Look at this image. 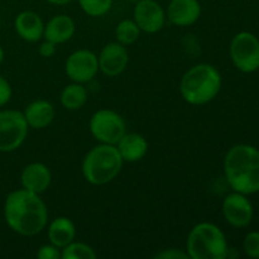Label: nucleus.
Masks as SVG:
<instances>
[{"label": "nucleus", "instance_id": "nucleus-2", "mask_svg": "<svg viewBox=\"0 0 259 259\" xmlns=\"http://www.w3.org/2000/svg\"><path fill=\"white\" fill-rule=\"evenodd\" d=\"M224 174L234 191L244 195L259 192V149L249 144H237L227 152Z\"/></svg>", "mask_w": 259, "mask_h": 259}, {"label": "nucleus", "instance_id": "nucleus-15", "mask_svg": "<svg viewBox=\"0 0 259 259\" xmlns=\"http://www.w3.org/2000/svg\"><path fill=\"white\" fill-rule=\"evenodd\" d=\"M14 28L17 34L27 42L34 43L43 38L45 23L37 13L24 10L15 17Z\"/></svg>", "mask_w": 259, "mask_h": 259}, {"label": "nucleus", "instance_id": "nucleus-5", "mask_svg": "<svg viewBox=\"0 0 259 259\" xmlns=\"http://www.w3.org/2000/svg\"><path fill=\"white\" fill-rule=\"evenodd\" d=\"M228 247L223 230L212 223L202 222L189 233L185 250L191 259H225Z\"/></svg>", "mask_w": 259, "mask_h": 259}, {"label": "nucleus", "instance_id": "nucleus-31", "mask_svg": "<svg viewBox=\"0 0 259 259\" xmlns=\"http://www.w3.org/2000/svg\"><path fill=\"white\" fill-rule=\"evenodd\" d=\"M129 2H137V0H129Z\"/></svg>", "mask_w": 259, "mask_h": 259}, {"label": "nucleus", "instance_id": "nucleus-28", "mask_svg": "<svg viewBox=\"0 0 259 259\" xmlns=\"http://www.w3.org/2000/svg\"><path fill=\"white\" fill-rule=\"evenodd\" d=\"M56 46L57 45H55V43L45 39V42L40 43L39 48H38V52H39V55L42 56V57L50 58L56 53Z\"/></svg>", "mask_w": 259, "mask_h": 259}, {"label": "nucleus", "instance_id": "nucleus-4", "mask_svg": "<svg viewBox=\"0 0 259 259\" xmlns=\"http://www.w3.org/2000/svg\"><path fill=\"white\" fill-rule=\"evenodd\" d=\"M123 163L116 146L100 143L91 148L83 158V179L95 186L106 185L120 174Z\"/></svg>", "mask_w": 259, "mask_h": 259}, {"label": "nucleus", "instance_id": "nucleus-24", "mask_svg": "<svg viewBox=\"0 0 259 259\" xmlns=\"http://www.w3.org/2000/svg\"><path fill=\"white\" fill-rule=\"evenodd\" d=\"M243 250L248 257L259 259V232H250L245 235Z\"/></svg>", "mask_w": 259, "mask_h": 259}, {"label": "nucleus", "instance_id": "nucleus-7", "mask_svg": "<svg viewBox=\"0 0 259 259\" xmlns=\"http://www.w3.org/2000/svg\"><path fill=\"white\" fill-rule=\"evenodd\" d=\"M90 132L99 143L115 146L126 133V125L121 115L110 109L95 111L90 119Z\"/></svg>", "mask_w": 259, "mask_h": 259}, {"label": "nucleus", "instance_id": "nucleus-9", "mask_svg": "<svg viewBox=\"0 0 259 259\" xmlns=\"http://www.w3.org/2000/svg\"><path fill=\"white\" fill-rule=\"evenodd\" d=\"M65 72L72 82H90L99 72L98 56L89 50L75 51L66 60Z\"/></svg>", "mask_w": 259, "mask_h": 259}, {"label": "nucleus", "instance_id": "nucleus-29", "mask_svg": "<svg viewBox=\"0 0 259 259\" xmlns=\"http://www.w3.org/2000/svg\"><path fill=\"white\" fill-rule=\"evenodd\" d=\"M47 2L53 5H66L68 4V3L72 2V0H47Z\"/></svg>", "mask_w": 259, "mask_h": 259}, {"label": "nucleus", "instance_id": "nucleus-11", "mask_svg": "<svg viewBox=\"0 0 259 259\" xmlns=\"http://www.w3.org/2000/svg\"><path fill=\"white\" fill-rule=\"evenodd\" d=\"M133 20L141 32L153 34L163 28L166 13L156 0H137L133 10Z\"/></svg>", "mask_w": 259, "mask_h": 259}, {"label": "nucleus", "instance_id": "nucleus-18", "mask_svg": "<svg viewBox=\"0 0 259 259\" xmlns=\"http://www.w3.org/2000/svg\"><path fill=\"white\" fill-rule=\"evenodd\" d=\"M124 162L141 161L148 152V142L139 133H125L115 144Z\"/></svg>", "mask_w": 259, "mask_h": 259}, {"label": "nucleus", "instance_id": "nucleus-22", "mask_svg": "<svg viewBox=\"0 0 259 259\" xmlns=\"http://www.w3.org/2000/svg\"><path fill=\"white\" fill-rule=\"evenodd\" d=\"M95 250L89 244L81 242H71L61 249V259H95Z\"/></svg>", "mask_w": 259, "mask_h": 259}, {"label": "nucleus", "instance_id": "nucleus-20", "mask_svg": "<svg viewBox=\"0 0 259 259\" xmlns=\"http://www.w3.org/2000/svg\"><path fill=\"white\" fill-rule=\"evenodd\" d=\"M88 101V90L82 83L73 82L65 86L61 93V104L67 110H78Z\"/></svg>", "mask_w": 259, "mask_h": 259}, {"label": "nucleus", "instance_id": "nucleus-14", "mask_svg": "<svg viewBox=\"0 0 259 259\" xmlns=\"http://www.w3.org/2000/svg\"><path fill=\"white\" fill-rule=\"evenodd\" d=\"M201 15L199 0H171L167 7L169 22L177 27H189L196 23Z\"/></svg>", "mask_w": 259, "mask_h": 259}, {"label": "nucleus", "instance_id": "nucleus-17", "mask_svg": "<svg viewBox=\"0 0 259 259\" xmlns=\"http://www.w3.org/2000/svg\"><path fill=\"white\" fill-rule=\"evenodd\" d=\"M23 115L29 128L45 129L55 119V106L50 101L39 99L28 104L23 111Z\"/></svg>", "mask_w": 259, "mask_h": 259}, {"label": "nucleus", "instance_id": "nucleus-8", "mask_svg": "<svg viewBox=\"0 0 259 259\" xmlns=\"http://www.w3.org/2000/svg\"><path fill=\"white\" fill-rule=\"evenodd\" d=\"M28 124L23 111L0 110V152H13L24 143Z\"/></svg>", "mask_w": 259, "mask_h": 259}, {"label": "nucleus", "instance_id": "nucleus-19", "mask_svg": "<svg viewBox=\"0 0 259 259\" xmlns=\"http://www.w3.org/2000/svg\"><path fill=\"white\" fill-rule=\"evenodd\" d=\"M47 237L51 244L60 249L65 248L75 240L76 227L71 219L66 217H58L50 223L47 229Z\"/></svg>", "mask_w": 259, "mask_h": 259}, {"label": "nucleus", "instance_id": "nucleus-6", "mask_svg": "<svg viewBox=\"0 0 259 259\" xmlns=\"http://www.w3.org/2000/svg\"><path fill=\"white\" fill-rule=\"evenodd\" d=\"M233 65L244 73L259 70V39L250 32H240L233 37L229 47Z\"/></svg>", "mask_w": 259, "mask_h": 259}, {"label": "nucleus", "instance_id": "nucleus-30", "mask_svg": "<svg viewBox=\"0 0 259 259\" xmlns=\"http://www.w3.org/2000/svg\"><path fill=\"white\" fill-rule=\"evenodd\" d=\"M3 60H4V51H3L2 46H0V65L3 63Z\"/></svg>", "mask_w": 259, "mask_h": 259}, {"label": "nucleus", "instance_id": "nucleus-16", "mask_svg": "<svg viewBox=\"0 0 259 259\" xmlns=\"http://www.w3.org/2000/svg\"><path fill=\"white\" fill-rule=\"evenodd\" d=\"M76 30L75 22L66 14H58L51 18L45 24L43 38L55 45L66 43L73 37Z\"/></svg>", "mask_w": 259, "mask_h": 259}, {"label": "nucleus", "instance_id": "nucleus-10", "mask_svg": "<svg viewBox=\"0 0 259 259\" xmlns=\"http://www.w3.org/2000/svg\"><path fill=\"white\" fill-rule=\"evenodd\" d=\"M223 215L228 224L234 228H245L252 223L254 210L247 195L232 192L227 195L223 201Z\"/></svg>", "mask_w": 259, "mask_h": 259}, {"label": "nucleus", "instance_id": "nucleus-13", "mask_svg": "<svg viewBox=\"0 0 259 259\" xmlns=\"http://www.w3.org/2000/svg\"><path fill=\"white\" fill-rule=\"evenodd\" d=\"M20 184L23 189L34 194H43L52 184V174L48 166L40 162H33L23 168L20 175Z\"/></svg>", "mask_w": 259, "mask_h": 259}, {"label": "nucleus", "instance_id": "nucleus-3", "mask_svg": "<svg viewBox=\"0 0 259 259\" xmlns=\"http://www.w3.org/2000/svg\"><path fill=\"white\" fill-rule=\"evenodd\" d=\"M222 75L209 63H199L187 70L180 82V93L191 105H205L217 98L222 89Z\"/></svg>", "mask_w": 259, "mask_h": 259}, {"label": "nucleus", "instance_id": "nucleus-21", "mask_svg": "<svg viewBox=\"0 0 259 259\" xmlns=\"http://www.w3.org/2000/svg\"><path fill=\"white\" fill-rule=\"evenodd\" d=\"M141 35V29L133 19H123L115 28L116 42L123 46L133 45Z\"/></svg>", "mask_w": 259, "mask_h": 259}, {"label": "nucleus", "instance_id": "nucleus-1", "mask_svg": "<svg viewBox=\"0 0 259 259\" xmlns=\"http://www.w3.org/2000/svg\"><path fill=\"white\" fill-rule=\"evenodd\" d=\"M4 218L13 232L33 237L47 227L48 209L39 195L22 187L10 192L5 199Z\"/></svg>", "mask_w": 259, "mask_h": 259}, {"label": "nucleus", "instance_id": "nucleus-25", "mask_svg": "<svg viewBox=\"0 0 259 259\" xmlns=\"http://www.w3.org/2000/svg\"><path fill=\"white\" fill-rule=\"evenodd\" d=\"M38 259H60L61 249L53 244H45L38 249L37 252Z\"/></svg>", "mask_w": 259, "mask_h": 259}, {"label": "nucleus", "instance_id": "nucleus-27", "mask_svg": "<svg viewBox=\"0 0 259 259\" xmlns=\"http://www.w3.org/2000/svg\"><path fill=\"white\" fill-rule=\"evenodd\" d=\"M10 98H12V86L3 76H0V108L7 105Z\"/></svg>", "mask_w": 259, "mask_h": 259}, {"label": "nucleus", "instance_id": "nucleus-23", "mask_svg": "<svg viewBox=\"0 0 259 259\" xmlns=\"http://www.w3.org/2000/svg\"><path fill=\"white\" fill-rule=\"evenodd\" d=\"M81 9L89 17H103L110 10L113 0H77Z\"/></svg>", "mask_w": 259, "mask_h": 259}, {"label": "nucleus", "instance_id": "nucleus-26", "mask_svg": "<svg viewBox=\"0 0 259 259\" xmlns=\"http://www.w3.org/2000/svg\"><path fill=\"white\" fill-rule=\"evenodd\" d=\"M156 259H190L186 250L171 248V249H163L154 255Z\"/></svg>", "mask_w": 259, "mask_h": 259}, {"label": "nucleus", "instance_id": "nucleus-12", "mask_svg": "<svg viewBox=\"0 0 259 259\" xmlns=\"http://www.w3.org/2000/svg\"><path fill=\"white\" fill-rule=\"evenodd\" d=\"M99 60V70L109 77L120 75L129 63V53L125 46L119 42H111L104 46Z\"/></svg>", "mask_w": 259, "mask_h": 259}]
</instances>
